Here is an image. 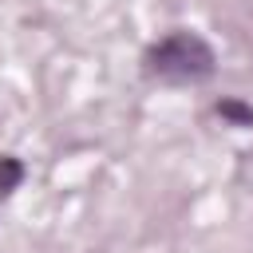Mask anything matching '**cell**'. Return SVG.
I'll use <instances>...</instances> for the list:
<instances>
[{"label": "cell", "instance_id": "1", "mask_svg": "<svg viewBox=\"0 0 253 253\" xmlns=\"http://www.w3.org/2000/svg\"><path fill=\"white\" fill-rule=\"evenodd\" d=\"M150 67L162 75V79H178V83H194V79H206L213 75V51L202 36L194 32H174L166 36L162 43L150 47Z\"/></svg>", "mask_w": 253, "mask_h": 253}, {"label": "cell", "instance_id": "2", "mask_svg": "<svg viewBox=\"0 0 253 253\" xmlns=\"http://www.w3.org/2000/svg\"><path fill=\"white\" fill-rule=\"evenodd\" d=\"M221 111L233 115V119H241V123H253V111H245V107H237V103H221Z\"/></svg>", "mask_w": 253, "mask_h": 253}]
</instances>
